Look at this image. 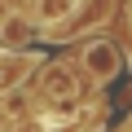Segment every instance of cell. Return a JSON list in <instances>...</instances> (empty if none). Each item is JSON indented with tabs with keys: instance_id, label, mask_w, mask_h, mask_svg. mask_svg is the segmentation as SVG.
Wrapping results in <instances>:
<instances>
[{
	"instance_id": "obj_1",
	"label": "cell",
	"mask_w": 132,
	"mask_h": 132,
	"mask_svg": "<svg viewBox=\"0 0 132 132\" xmlns=\"http://www.w3.org/2000/svg\"><path fill=\"white\" fill-rule=\"evenodd\" d=\"M79 62H84V71H88L93 79H101V84L119 75V48L106 44V40H88L84 53H79Z\"/></svg>"
},
{
	"instance_id": "obj_2",
	"label": "cell",
	"mask_w": 132,
	"mask_h": 132,
	"mask_svg": "<svg viewBox=\"0 0 132 132\" xmlns=\"http://www.w3.org/2000/svg\"><path fill=\"white\" fill-rule=\"evenodd\" d=\"M44 93H48L53 101H71V97H75V75L66 71L62 62H53L48 71H44Z\"/></svg>"
},
{
	"instance_id": "obj_3",
	"label": "cell",
	"mask_w": 132,
	"mask_h": 132,
	"mask_svg": "<svg viewBox=\"0 0 132 132\" xmlns=\"http://www.w3.org/2000/svg\"><path fill=\"white\" fill-rule=\"evenodd\" d=\"M75 9V0H40V9H35V18L40 22H62L66 13Z\"/></svg>"
},
{
	"instance_id": "obj_4",
	"label": "cell",
	"mask_w": 132,
	"mask_h": 132,
	"mask_svg": "<svg viewBox=\"0 0 132 132\" xmlns=\"http://www.w3.org/2000/svg\"><path fill=\"white\" fill-rule=\"evenodd\" d=\"M31 62H35V57H13V53L5 57V88H9V93H13V79H22V75L31 71Z\"/></svg>"
},
{
	"instance_id": "obj_5",
	"label": "cell",
	"mask_w": 132,
	"mask_h": 132,
	"mask_svg": "<svg viewBox=\"0 0 132 132\" xmlns=\"http://www.w3.org/2000/svg\"><path fill=\"white\" fill-rule=\"evenodd\" d=\"M5 40H9V44H13V40H27V22H18V18L9 13V18H5Z\"/></svg>"
}]
</instances>
